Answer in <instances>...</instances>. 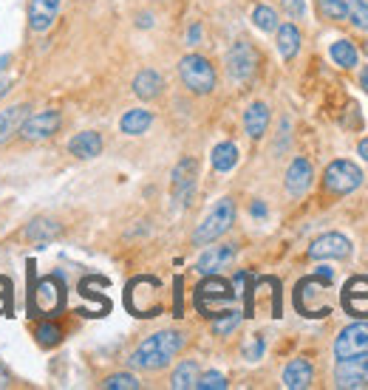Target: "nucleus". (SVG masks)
Segmentation results:
<instances>
[{
  "label": "nucleus",
  "instance_id": "obj_24",
  "mask_svg": "<svg viewBox=\"0 0 368 390\" xmlns=\"http://www.w3.org/2000/svg\"><path fill=\"white\" fill-rule=\"evenodd\" d=\"M151 125H154V113L144 108H133L119 119V130L128 136H142V133H147Z\"/></svg>",
  "mask_w": 368,
  "mask_h": 390
},
{
  "label": "nucleus",
  "instance_id": "obj_12",
  "mask_svg": "<svg viewBox=\"0 0 368 390\" xmlns=\"http://www.w3.org/2000/svg\"><path fill=\"white\" fill-rule=\"evenodd\" d=\"M340 302L346 308V314L362 320L368 317V277H351L346 286H343V294H340Z\"/></svg>",
  "mask_w": 368,
  "mask_h": 390
},
{
  "label": "nucleus",
  "instance_id": "obj_31",
  "mask_svg": "<svg viewBox=\"0 0 368 390\" xmlns=\"http://www.w3.org/2000/svg\"><path fill=\"white\" fill-rule=\"evenodd\" d=\"M346 6H348V20L360 32H368V4L365 0H346Z\"/></svg>",
  "mask_w": 368,
  "mask_h": 390
},
{
  "label": "nucleus",
  "instance_id": "obj_7",
  "mask_svg": "<svg viewBox=\"0 0 368 390\" xmlns=\"http://www.w3.org/2000/svg\"><path fill=\"white\" fill-rule=\"evenodd\" d=\"M255 68H258V51L247 40L233 43V48L227 51V74L236 83H247L255 74Z\"/></svg>",
  "mask_w": 368,
  "mask_h": 390
},
{
  "label": "nucleus",
  "instance_id": "obj_44",
  "mask_svg": "<svg viewBox=\"0 0 368 390\" xmlns=\"http://www.w3.org/2000/svg\"><path fill=\"white\" fill-rule=\"evenodd\" d=\"M6 62H9V57H0V71L6 68Z\"/></svg>",
  "mask_w": 368,
  "mask_h": 390
},
{
  "label": "nucleus",
  "instance_id": "obj_41",
  "mask_svg": "<svg viewBox=\"0 0 368 390\" xmlns=\"http://www.w3.org/2000/svg\"><path fill=\"white\" fill-rule=\"evenodd\" d=\"M139 26H142V29H144V26H154V18H151V15H142V18H139Z\"/></svg>",
  "mask_w": 368,
  "mask_h": 390
},
{
  "label": "nucleus",
  "instance_id": "obj_14",
  "mask_svg": "<svg viewBox=\"0 0 368 390\" xmlns=\"http://www.w3.org/2000/svg\"><path fill=\"white\" fill-rule=\"evenodd\" d=\"M62 9V0H32L29 4V29L43 34L54 26L57 15Z\"/></svg>",
  "mask_w": 368,
  "mask_h": 390
},
{
  "label": "nucleus",
  "instance_id": "obj_29",
  "mask_svg": "<svg viewBox=\"0 0 368 390\" xmlns=\"http://www.w3.org/2000/svg\"><path fill=\"white\" fill-rule=\"evenodd\" d=\"M252 23H255V29H261V32H278V26H280V20H278V12L272 9V6H255V12H252Z\"/></svg>",
  "mask_w": 368,
  "mask_h": 390
},
{
  "label": "nucleus",
  "instance_id": "obj_45",
  "mask_svg": "<svg viewBox=\"0 0 368 390\" xmlns=\"http://www.w3.org/2000/svg\"><path fill=\"white\" fill-rule=\"evenodd\" d=\"M365 51H368V43H365Z\"/></svg>",
  "mask_w": 368,
  "mask_h": 390
},
{
  "label": "nucleus",
  "instance_id": "obj_25",
  "mask_svg": "<svg viewBox=\"0 0 368 390\" xmlns=\"http://www.w3.org/2000/svg\"><path fill=\"white\" fill-rule=\"evenodd\" d=\"M210 162H212V170L215 173H230L236 165H238V147L233 141H221L212 147V155H210Z\"/></svg>",
  "mask_w": 368,
  "mask_h": 390
},
{
  "label": "nucleus",
  "instance_id": "obj_43",
  "mask_svg": "<svg viewBox=\"0 0 368 390\" xmlns=\"http://www.w3.org/2000/svg\"><path fill=\"white\" fill-rule=\"evenodd\" d=\"M9 88H12V83H9V80H6V83H0V97H4Z\"/></svg>",
  "mask_w": 368,
  "mask_h": 390
},
{
  "label": "nucleus",
  "instance_id": "obj_20",
  "mask_svg": "<svg viewBox=\"0 0 368 390\" xmlns=\"http://www.w3.org/2000/svg\"><path fill=\"white\" fill-rule=\"evenodd\" d=\"M32 113V105L20 102V105H12L6 111H0V144H6L23 125V119Z\"/></svg>",
  "mask_w": 368,
  "mask_h": 390
},
{
  "label": "nucleus",
  "instance_id": "obj_39",
  "mask_svg": "<svg viewBox=\"0 0 368 390\" xmlns=\"http://www.w3.org/2000/svg\"><path fill=\"white\" fill-rule=\"evenodd\" d=\"M252 215H255V218H264V215H266V207H264L261 201H255V204H252Z\"/></svg>",
  "mask_w": 368,
  "mask_h": 390
},
{
  "label": "nucleus",
  "instance_id": "obj_30",
  "mask_svg": "<svg viewBox=\"0 0 368 390\" xmlns=\"http://www.w3.org/2000/svg\"><path fill=\"white\" fill-rule=\"evenodd\" d=\"M318 9L326 20H348L346 0H318Z\"/></svg>",
  "mask_w": 368,
  "mask_h": 390
},
{
  "label": "nucleus",
  "instance_id": "obj_18",
  "mask_svg": "<svg viewBox=\"0 0 368 390\" xmlns=\"http://www.w3.org/2000/svg\"><path fill=\"white\" fill-rule=\"evenodd\" d=\"M315 379V370H312V362L309 359H292L286 368H283V387L289 390H306Z\"/></svg>",
  "mask_w": 368,
  "mask_h": 390
},
{
  "label": "nucleus",
  "instance_id": "obj_33",
  "mask_svg": "<svg viewBox=\"0 0 368 390\" xmlns=\"http://www.w3.org/2000/svg\"><path fill=\"white\" fill-rule=\"evenodd\" d=\"M105 390H136L139 387V379L133 373H114L102 382Z\"/></svg>",
  "mask_w": 368,
  "mask_h": 390
},
{
  "label": "nucleus",
  "instance_id": "obj_42",
  "mask_svg": "<svg viewBox=\"0 0 368 390\" xmlns=\"http://www.w3.org/2000/svg\"><path fill=\"white\" fill-rule=\"evenodd\" d=\"M360 83H362V88H365V94H368V71L360 74Z\"/></svg>",
  "mask_w": 368,
  "mask_h": 390
},
{
  "label": "nucleus",
  "instance_id": "obj_40",
  "mask_svg": "<svg viewBox=\"0 0 368 390\" xmlns=\"http://www.w3.org/2000/svg\"><path fill=\"white\" fill-rule=\"evenodd\" d=\"M357 150H360V155H362V159H365V162H368V139H362V141H360V147H357Z\"/></svg>",
  "mask_w": 368,
  "mask_h": 390
},
{
  "label": "nucleus",
  "instance_id": "obj_3",
  "mask_svg": "<svg viewBox=\"0 0 368 390\" xmlns=\"http://www.w3.org/2000/svg\"><path fill=\"white\" fill-rule=\"evenodd\" d=\"M179 76H182V83L190 94H212L215 83H218V76H215V68L210 65V60H204L201 54H187L179 60Z\"/></svg>",
  "mask_w": 368,
  "mask_h": 390
},
{
  "label": "nucleus",
  "instance_id": "obj_5",
  "mask_svg": "<svg viewBox=\"0 0 368 390\" xmlns=\"http://www.w3.org/2000/svg\"><path fill=\"white\" fill-rule=\"evenodd\" d=\"M360 184H362V173H360V167H357L354 162H348V159L332 162V165L326 167V173H323V187H326L332 195H348V193H354Z\"/></svg>",
  "mask_w": 368,
  "mask_h": 390
},
{
  "label": "nucleus",
  "instance_id": "obj_4",
  "mask_svg": "<svg viewBox=\"0 0 368 390\" xmlns=\"http://www.w3.org/2000/svg\"><path fill=\"white\" fill-rule=\"evenodd\" d=\"M230 302H236V294H233L230 283L215 277V274H204V280L196 288V305H198L201 314L215 317V314H221V308L230 305Z\"/></svg>",
  "mask_w": 368,
  "mask_h": 390
},
{
  "label": "nucleus",
  "instance_id": "obj_28",
  "mask_svg": "<svg viewBox=\"0 0 368 390\" xmlns=\"http://www.w3.org/2000/svg\"><path fill=\"white\" fill-rule=\"evenodd\" d=\"M329 54H332V60H334L340 68H354V65H357V48H354V43H348V40L332 43Z\"/></svg>",
  "mask_w": 368,
  "mask_h": 390
},
{
  "label": "nucleus",
  "instance_id": "obj_13",
  "mask_svg": "<svg viewBox=\"0 0 368 390\" xmlns=\"http://www.w3.org/2000/svg\"><path fill=\"white\" fill-rule=\"evenodd\" d=\"M32 305H37L46 317H54L57 311L62 308V283L57 277H46L37 286V291L32 297Z\"/></svg>",
  "mask_w": 368,
  "mask_h": 390
},
{
  "label": "nucleus",
  "instance_id": "obj_26",
  "mask_svg": "<svg viewBox=\"0 0 368 390\" xmlns=\"http://www.w3.org/2000/svg\"><path fill=\"white\" fill-rule=\"evenodd\" d=\"M198 362L196 359H184V362H179V368L173 370V376H170V387L173 390H190V387H196V379H198Z\"/></svg>",
  "mask_w": 368,
  "mask_h": 390
},
{
  "label": "nucleus",
  "instance_id": "obj_32",
  "mask_svg": "<svg viewBox=\"0 0 368 390\" xmlns=\"http://www.w3.org/2000/svg\"><path fill=\"white\" fill-rule=\"evenodd\" d=\"M224 387H227V376L218 370L198 373V379H196V390H224Z\"/></svg>",
  "mask_w": 368,
  "mask_h": 390
},
{
  "label": "nucleus",
  "instance_id": "obj_34",
  "mask_svg": "<svg viewBox=\"0 0 368 390\" xmlns=\"http://www.w3.org/2000/svg\"><path fill=\"white\" fill-rule=\"evenodd\" d=\"M37 342H40L43 348L57 345V342H60V328H57L54 323H43V326H37Z\"/></svg>",
  "mask_w": 368,
  "mask_h": 390
},
{
  "label": "nucleus",
  "instance_id": "obj_35",
  "mask_svg": "<svg viewBox=\"0 0 368 390\" xmlns=\"http://www.w3.org/2000/svg\"><path fill=\"white\" fill-rule=\"evenodd\" d=\"M280 6H283V12L292 20H301L306 15V4H304V0H280Z\"/></svg>",
  "mask_w": 368,
  "mask_h": 390
},
{
  "label": "nucleus",
  "instance_id": "obj_17",
  "mask_svg": "<svg viewBox=\"0 0 368 390\" xmlns=\"http://www.w3.org/2000/svg\"><path fill=\"white\" fill-rule=\"evenodd\" d=\"M68 153L74 159H97L102 153V136L97 130H83L68 141Z\"/></svg>",
  "mask_w": 368,
  "mask_h": 390
},
{
  "label": "nucleus",
  "instance_id": "obj_8",
  "mask_svg": "<svg viewBox=\"0 0 368 390\" xmlns=\"http://www.w3.org/2000/svg\"><path fill=\"white\" fill-rule=\"evenodd\" d=\"M334 384L343 390H357L368 384V354L360 356H348V359H337L334 368Z\"/></svg>",
  "mask_w": 368,
  "mask_h": 390
},
{
  "label": "nucleus",
  "instance_id": "obj_10",
  "mask_svg": "<svg viewBox=\"0 0 368 390\" xmlns=\"http://www.w3.org/2000/svg\"><path fill=\"white\" fill-rule=\"evenodd\" d=\"M196 179H198V162L184 155V159L173 167V198L182 207H190V201L196 195Z\"/></svg>",
  "mask_w": 368,
  "mask_h": 390
},
{
  "label": "nucleus",
  "instance_id": "obj_21",
  "mask_svg": "<svg viewBox=\"0 0 368 390\" xmlns=\"http://www.w3.org/2000/svg\"><path fill=\"white\" fill-rule=\"evenodd\" d=\"M23 235H26V241H34V244H51L60 235V221H54L48 215H40L26 226Z\"/></svg>",
  "mask_w": 368,
  "mask_h": 390
},
{
  "label": "nucleus",
  "instance_id": "obj_15",
  "mask_svg": "<svg viewBox=\"0 0 368 390\" xmlns=\"http://www.w3.org/2000/svg\"><path fill=\"white\" fill-rule=\"evenodd\" d=\"M236 260V246L233 244H221V246H210L207 252H201L196 269L201 274H218L221 269H227Z\"/></svg>",
  "mask_w": 368,
  "mask_h": 390
},
{
  "label": "nucleus",
  "instance_id": "obj_2",
  "mask_svg": "<svg viewBox=\"0 0 368 390\" xmlns=\"http://www.w3.org/2000/svg\"><path fill=\"white\" fill-rule=\"evenodd\" d=\"M236 223V204H233V198H221L210 212H207V218L196 226V232H193V244L196 246H207V244H215L224 232L230 229Z\"/></svg>",
  "mask_w": 368,
  "mask_h": 390
},
{
  "label": "nucleus",
  "instance_id": "obj_19",
  "mask_svg": "<svg viewBox=\"0 0 368 390\" xmlns=\"http://www.w3.org/2000/svg\"><path fill=\"white\" fill-rule=\"evenodd\" d=\"M162 88H165V80H162V74L154 71V68H144V71H139L133 76V94L139 99H144V102L156 99L162 94Z\"/></svg>",
  "mask_w": 368,
  "mask_h": 390
},
{
  "label": "nucleus",
  "instance_id": "obj_9",
  "mask_svg": "<svg viewBox=\"0 0 368 390\" xmlns=\"http://www.w3.org/2000/svg\"><path fill=\"white\" fill-rule=\"evenodd\" d=\"M368 354V323H351L346 326L337 340H334V356L337 359H348V356H360Z\"/></svg>",
  "mask_w": 368,
  "mask_h": 390
},
{
  "label": "nucleus",
  "instance_id": "obj_36",
  "mask_svg": "<svg viewBox=\"0 0 368 390\" xmlns=\"http://www.w3.org/2000/svg\"><path fill=\"white\" fill-rule=\"evenodd\" d=\"M244 354H247V359H258V356L264 354V340H261V337H255V342H252V348H247Z\"/></svg>",
  "mask_w": 368,
  "mask_h": 390
},
{
  "label": "nucleus",
  "instance_id": "obj_1",
  "mask_svg": "<svg viewBox=\"0 0 368 390\" xmlns=\"http://www.w3.org/2000/svg\"><path fill=\"white\" fill-rule=\"evenodd\" d=\"M187 337L182 331H173V328H165V331H156L147 340L139 342V348L130 354V368L136 370H162L168 368L184 348Z\"/></svg>",
  "mask_w": 368,
  "mask_h": 390
},
{
  "label": "nucleus",
  "instance_id": "obj_11",
  "mask_svg": "<svg viewBox=\"0 0 368 390\" xmlns=\"http://www.w3.org/2000/svg\"><path fill=\"white\" fill-rule=\"evenodd\" d=\"M351 255V241L340 232H326L318 241H312L309 246V258L312 260H343Z\"/></svg>",
  "mask_w": 368,
  "mask_h": 390
},
{
  "label": "nucleus",
  "instance_id": "obj_27",
  "mask_svg": "<svg viewBox=\"0 0 368 390\" xmlns=\"http://www.w3.org/2000/svg\"><path fill=\"white\" fill-rule=\"evenodd\" d=\"M241 326V311H221L212 317V334L215 337H230Z\"/></svg>",
  "mask_w": 368,
  "mask_h": 390
},
{
  "label": "nucleus",
  "instance_id": "obj_37",
  "mask_svg": "<svg viewBox=\"0 0 368 390\" xmlns=\"http://www.w3.org/2000/svg\"><path fill=\"white\" fill-rule=\"evenodd\" d=\"M198 40H201V26L196 23L187 29V46H198Z\"/></svg>",
  "mask_w": 368,
  "mask_h": 390
},
{
  "label": "nucleus",
  "instance_id": "obj_6",
  "mask_svg": "<svg viewBox=\"0 0 368 390\" xmlns=\"http://www.w3.org/2000/svg\"><path fill=\"white\" fill-rule=\"evenodd\" d=\"M60 125H62L60 111L48 108V111H40V113H29L18 133H20L23 141H46L60 130Z\"/></svg>",
  "mask_w": 368,
  "mask_h": 390
},
{
  "label": "nucleus",
  "instance_id": "obj_23",
  "mask_svg": "<svg viewBox=\"0 0 368 390\" xmlns=\"http://www.w3.org/2000/svg\"><path fill=\"white\" fill-rule=\"evenodd\" d=\"M278 51L283 60H294L301 51V29L294 23H283L278 26Z\"/></svg>",
  "mask_w": 368,
  "mask_h": 390
},
{
  "label": "nucleus",
  "instance_id": "obj_22",
  "mask_svg": "<svg viewBox=\"0 0 368 390\" xmlns=\"http://www.w3.org/2000/svg\"><path fill=\"white\" fill-rule=\"evenodd\" d=\"M244 127H247L250 139H261L269 130V105L266 102H252L244 111Z\"/></svg>",
  "mask_w": 368,
  "mask_h": 390
},
{
  "label": "nucleus",
  "instance_id": "obj_38",
  "mask_svg": "<svg viewBox=\"0 0 368 390\" xmlns=\"http://www.w3.org/2000/svg\"><path fill=\"white\" fill-rule=\"evenodd\" d=\"M9 384H12V376H9V370L4 365H0V387H9Z\"/></svg>",
  "mask_w": 368,
  "mask_h": 390
},
{
  "label": "nucleus",
  "instance_id": "obj_16",
  "mask_svg": "<svg viewBox=\"0 0 368 390\" xmlns=\"http://www.w3.org/2000/svg\"><path fill=\"white\" fill-rule=\"evenodd\" d=\"M312 179H315V170L306 159H294L286 170V193L294 195V198H301L309 187H312Z\"/></svg>",
  "mask_w": 368,
  "mask_h": 390
}]
</instances>
